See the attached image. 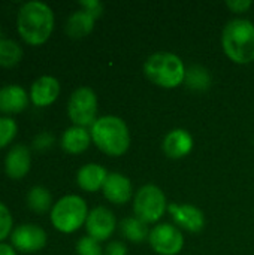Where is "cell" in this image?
<instances>
[{"label":"cell","instance_id":"6da1fadb","mask_svg":"<svg viewBox=\"0 0 254 255\" xmlns=\"http://www.w3.org/2000/svg\"><path fill=\"white\" fill-rule=\"evenodd\" d=\"M16 28L25 43L42 45L54 30V12L43 1H27L18 10Z\"/></svg>","mask_w":254,"mask_h":255},{"label":"cell","instance_id":"7a4b0ae2","mask_svg":"<svg viewBox=\"0 0 254 255\" xmlns=\"http://www.w3.org/2000/svg\"><path fill=\"white\" fill-rule=\"evenodd\" d=\"M93 143L109 157H120L130 146V131L126 123L114 115L97 118L90 130Z\"/></svg>","mask_w":254,"mask_h":255},{"label":"cell","instance_id":"3957f363","mask_svg":"<svg viewBox=\"0 0 254 255\" xmlns=\"http://www.w3.org/2000/svg\"><path fill=\"white\" fill-rule=\"evenodd\" d=\"M225 54L237 64L254 61V24L244 18L231 19L222 34Z\"/></svg>","mask_w":254,"mask_h":255},{"label":"cell","instance_id":"277c9868","mask_svg":"<svg viewBox=\"0 0 254 255\" xmlns=\"http://www.w3.org/2000/svg\"><path fill=\"white\" fill-rule=\"evenodd\" d=\"M186 66L183 60L172 52H156L144 64L145 76L162 88H177L184 82Z\"/></svg>","mask_w":254,"mask_h":255},{"label":"cell","instance_id":"5b68a950","mask_svg":"<svg viewBox=\"0 0 254 255\" xmlns=\"http://www.w3.org/2000/svg\"><path fill=\"white\" fill-rule=\"evenodd\" d=\"M88 217V208L82 197L69 194L61 197L52 208H51V223L55 230L61 233H73L82 224H85Z\"/></svg>","mask_w":254,"mask_h":255},{"label":"cell","instance_id":"8992f818","mask_svg":"<svg viewBox=\"0 0 254 255\" xmlns=\"http://www.w3.org/2000/svg\"><path fill=\"white\" fill-rule=\"evenodd\" d=\"M168 211V202L165 193L153 184L141 187L133 199L135 217L145 224L157 223Z\"/></svg>","mask_w":254,"mask_h":255},{"label":"cell","instance_id":"52a82bcc","mask_svg":"<svg viewBox=\"0 0 254 255\" xmlns=\"http://www.w3.org/2000/svg\"><path fill=\"white\" fill-rule=\"evenodd\" d=\"M67 115L73 126L87 127L93 126L97 115V97L88 87H81L70 94L67 103Z\"/></svg>","mask_w":254,"mask_h":255},{"label":"cell","instance_id":"ba28073f","mask_svg":"<svg viewBox=\"0 0 254 255\" xmlns=\"http://www.w3.org/2000/svg\"><path fill=\"white\" fill-rule=\"evenodd\" d=\"M148 242L159 255H177L184 247V238L178 227L171 224H157L148 235Z\"/></svg>","mask_w":254,"mask_h":255},{"label":"cell","instance_id":"9c48e42d","mask_svg":"<svg viewBox=\"0 0 254 255\" xmlns=\"http://www.w3.org/2000/svg\"><path fill=\"white\" fill-rule=\"evenodd\" d=\"M117 227V220L112 211L105 206H97L88 212L85 221V230L90 238L97 242H103L112 236Z\"/></svg>","mask_w":254,"mask_h":255},{"label":"cell","instance_id":"30bf717a","mask_svg":"<svg viewBox=\"0 0 254 255\" xmlns=\"http://www.w3.org/2000/svg\"><path fill=\"white\" fill-rule=\"evenodd\" d=\"M10 242L16 251L36 253L46 245V233L36 224H22L12 232Z\"/></svg>","mask_w":254,"mask_h":255},{"label":"cell","instance_id":"8fae6325","mask_svg":"<svg viewBox=\"0 0 254 255\" xmlns=\"http://www.w3.org/2000/svg\"><path fill=\"white\" fill-rule=\"evenodd\" d=\"M168 211L174 220V223L186 232L199 233L205 226V215L204 212L193 206V205H180V203H169Z\"/></svg>","mask_w":254,"mask_h":255},{"label":"cell","instance_id":"7c38bea8","mask_svg":"<svg viewBox=\"0 0 254 255\" xmlns=\"http://www.w3.org/2000/svg\"><path fill=\"white\" fill-rule=\"evenodd\" d=\"M102 191H103L105 199L114 205H124L133 196L130 179L121 173H109Z\"/></svg>","mask_w":254,"mask_h":255},{"label":"cell","instance_id":"4fadbf2b","mask_svg":"<svg viewBox=\"0 0 254 255\" xmlns=\"http://www.w3.org/2000/svg\"><path fill=\"white\" fill-rule=\"evenodd\" d=\"M60 94V82L54 76L37 78L30 88V99L34 106L45 108L52 105Z\"/></svg>","mask_w":254,"mask_h":255},{"label":"cell","instance_id":"5bb4252c","mask_svg":"<svg viewBox=\"0 0 254 255\" xmlns=\"http://www.w3.org/2000/svg\"><path fill=\"white\" fill-rule=\"evenodd\" d=\"M162 148L169 158L178 160L190 154L193 149V137L184 128H174L165 136Z\"/></svg>","mask_w":254,"mask_h":255},{"label":"cell","instance_id":"9a60e30c","mask_svg":"<svg viewBox=\"0 0 254 255\" xmlns=\"http://www.w3.org/2000/svg\"><path fill=\"white\" fill-rule=\"evenodd\" d=\"M31 166V155L25 145H15L4 158V173L10 179L24 178Z\"/></svg>","mask_w":254,"mask_h":255},{"label":"cell","instance_id":"2e32d148","mask_svg":"<svg viewBox=\"0 0 254 255\" xmlns=\"http://www.w3.org/2000/svg\"><path fill=\"white\" fill-rule=\"evenodd\" d=\"M108 172L103 166L96 163L84 164L76 173V182L81 190L87 193H96L97 190L103 188L105 181L108 178Z\"/></svg>","mask_w":254,"mask_h":255},{"label":"cell","instance_id":"e0dca14e","mask_svg":"<svg viewBox=\"0 0 254 255\" xmlns=\"http://www.w3.org/2000/svg\"><path fill=\"white\" fill-rule=\"evenodd\" d=\"M25 90L19 85H6L0 88V112L3 114H19L28 105Z\"/></svg>","mask_w":254,"mask_h":255},{"label":"cell","instance_id":"ac0fdd59","mask_svg":"<svg viewBox=\"0 0 254 255\" xmlns=\"http://www.w3.org/2000/svg\"><path fill=\"white\" fill-rule=\"evenodd\" d=\"M91 143V134L87 128L72 126L61 136V148L67 154H81Z\"/></svg>","mask_w":254,"mask_h":255},{"label":"cell","instance_id":"d6986e66","mask_svg":"<svg viewBox=\"0 0 254 255\" xmlns=\"http://www.w3.org/2000/svg\"><path fill=\"white\" fill-rule=\"evenodd\" d=\"M94 21L96 18L91 16L88 12L79 9L73 13H70V16L66 21V33L69 37L72 39H82L85 36H88L93 28H94Z\"/></svg>","mask_w":254,"mask_h":255},{"label":"cell","instance_id":"ffe728a7","mask_svg":"<svg viewBox=\"0 0 254 255\" xmlns=\"http://www.w3.org/2000/svg\"><path fill=\"white\" fill-rule=\"evenodd\" d=\"M120 232L127 241L133 244H142L145 239H148V235H150L147 224L136 217L124 218L120 224Z\"/></svg>","mask_w":254,"mask_h":255},{"label":"cell","instance_id":"44dd1931","mask_svg":"<svg viewBox=\"0 0 254 255\" xmlns=\"http://www.w3.org/2000/svg\"><path fill=\"white\" fill-rule=\"evenodd\" d=\"M184 84L195 91H205L210 88L211 85V75L210 72L199 64L190 66L186 70V78H184Z\"/></svg>","mask_w":254,"mask_h":255},{"label":"cell","instance_id":"7402d4cb","mask_svg":"<svg viewBox=\"0 0 254 255\" xmlns=\"http://www.w3.org/2000/svg\"><path fill=\"white\" fill-rule=\"evenodd\" d=\"M51 203H52L51 193L45 187L37 185L27 193V206L37 214L46 212L51 208Z\"/></svg>","mask_w":254,"mask_h":255},{"label":"cell","instance_id":"603a6c76","mask_svg":"<svg viewBox=\"0 0 254 255\" xmlns=\"http://www.w3.org/2000/svg\"><path fill=\"white\" fill-rule=\"evenodd\" d=\"M22 57L21 46L12 39H0V66L12 67L19 63Z\"/></svg>","mask_w":254,"mask_h":255},{"label":"cell","instance_id":"cb8c5ba5","mask_svg":"<svg viewBox=\"0 0 254 255\" xmlns=\"http://www.w3.org/2000/svg\"><path fill=\"white\" fill-rule=\"evenodd\" d=\"M16 130L18 126L12 118L0 117V149L13 140V137L16 136Z\"/></svg>","mask_w":254,"mask_h":255},{"label":"cell","instance_id":"d4e9b609","mask_svg":"<svg viewBox=\"0 0 254 255\" xmlns=\"http://www.w3.org/2000/svg\"><path fill=\"white\" fill-rule=\"evenodd\" d=\"M76 255H103L100 242L90 236H84L76 244Z\"/></svg>","mask_w":254,"mask_h":255},{"label":"cell","instance_id":"484cf974","mask_svg":"<svg viewBox=\"0 0 254 255\" xmlns=\"http://www.w3.org/2000/svg\"><path fill=\"white\" fill-rule=\"evenodd\" d=\"M12 229V215L9 209L0 202V242L7 238Z\"/></svg>","mask_w":254,"mask_h":255},{"label":"cell","instance_id":"4316f807","mask_svg":"<svg viewBox=\"0 0 254 255\" xmlns=\"http://www.w3.org/2000/svg\"><path fill=\"white\" fill-rule=\"evenodd\" d=\"M79 4H81L82 10L88 12L94 18H99L103 13V3L99 0H82V1H79Z\"/></svg>","mask_w":254,"mask_h":255},{"label":"cell","instance_id":"83f0119b","mask_svg":"<svg viewBox=\"0 0 254 255\" xmlns=\"http://www.w3.org/2000/svg\"><path fill=\"white\" fill-rule=\"evenodd\" d=\"M252 4L253 3L250 0H228L226 1V6L235 13H243V12L249 10Z\"/></svg>","mask_w":254,"mask_h":255},{"label":"cell","instance_id":"f1b7e54d","mask_svg":"<svg viewBox=\"0 0 254 255\" xmlns=\"http://www.w3.org/2000/svg\"><path fill=\"white\" fill-rule=\"evenodd\" d=\"M52 142H54V137L49 133L43 131V133H40V134L36 136V139L33 142V146L36 149H46V148H49L52 145Z\"/></svg>","mask_w":254,"mask_h":255},{"label":"cell","instance_id":"f546056e","mask_svg":"<svg viewBox=\"0 0 254 255\" xmlns=\"http://www.w3.org/2000/svg\"><path fill=\"white\" fill-rule=\"evenodd\" d=\"M105 255H127V247L123 242L114 241L105 248Z\"/></svg>","mask_w":254,"mask_h":255},{"label":"cell","instance_id":"4dcf8cb0","mask_svg":"<svg viewBox=\"0 0 254 255\" xmlns=\"http://www.w3.org/2000/svg\"><path fill=\"white\" fill-rule=\"evenodd\" d=\"M0 255H16L13 247L7 245V244H0Z\"/></svg>","mask_w":254,"mask_h":255},{"label":"cell","instance_id":"1f68e13d","mask_svg":"<svg viewBox=\"0 0 254 255\" xmlns=\"http://www.w3.org/2000/svg\"><path fill=\"white\" fill-rule=\"evenodd\" d=\"M0 39H1V31H0Z\"/></svg>","mask_w":254,"mask_h":255}]
</instances>
